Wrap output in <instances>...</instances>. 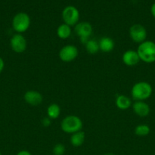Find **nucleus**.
<instances>
[{
    "label": "nucleus",
    "mask_w": 155,
    "mask_h": 155,
    "mask_svg": "<svg viewBox=\"0 0 155 155\" xmlns=\"http://www.w3.org/2000/svg\"><path fill=\"white\" fill-rule=\"evenodd\" d=\"M140 61L147 64L155 62V42L150 40H145L138 45L136 50Z\"/></svg>",
    "instance_id": "nucleus-1"
},
{
    "label": "nucleus",
    "mask_w": 155,
    "mask_h": 155,
    "mask_svg": "<svg viewBox=\"0 0 155 155\" xmlns=\"http://www.w3.org/2000/svg\"><path fill=\"white\" fill-rule=\"evenodd\" d=\"M153 88L151 85L145 81H140L135 83L131 90L133 99L135 101H145L152 95Z\"/></svg>",
    "instance_id": "nucleus-2"
},
{
    "label": "nucleus",
    "mask_w": 155,
    "mask_h": 155,
    "mask_svg": "<svg viewBox=\"0 0 155 155\" xmlns=\"http://www.w3.org/2000/svg\"><path fill=\"white\" fill-rule=\"evenodd\" d=\"M83 128V122L76 115H68L63 118L61 122V129L67 134H73L81 131Z\"/></svg>",
    "instance_id": "nucleus-3"
},
{
    "label": "nucleus",
    "mask_w": 155,
    "mask_h": 155,
    "mask_svg": "<svg viewBox=\"0 0 155 155\" xmlns=\"http://www.w3.org/2000/svg\"><path fill=\"white\" fill-rule=\"evenodd\" d=\"M30 22L29 15L25 12H18L12 19V28L17 33H23L30 28Z\"/></svg>",
    "instance_id": "nucleus-4"
},
{
    "label": "nucleus",
    "mask_w": 155,
    "mask_h": 155,
    "mask_svg": "<svg viewBox=\"0 0 155 155\" xmlns=\"http://www.w3.org/2000/svg\"><path fill=\"white\" fill-rule=\"evenodd\" d=\"M62 18L64 24H68L70 27H74L79 22L80 13L75 6L68 5L62 10Z\"/></svg>",
    "instance_id": "nucleus-5"
},
{
    "label": "nucleus",
    "mask_w": 155,
    "mask_h": 155,
    "mask_svg": "<svg viewBox=\"0 0 155 155\" xmlns=\"http://www.w3.org/2000/svg\"><path fill=\"white\" fill-rule=\"evenodd\" d=\"M74 33L79 37L81 42L85 45V43L91 39L90 37L93 33V27L87 21L78 22L74 26Z\"/></svg>",
    "instance_id": "nucleus-6"
},
{
    "label": "nucleus",
    "mask_w": 155,
    "mask_h": 155,
    "mask_svg": "<svg viewBox=\"0 0 155 155\" xmlns=\"http://www.w3.org/2000/svg\"><path fill=\"white\" fill-rule=\"evenodd\" d=\"M129 37L135 43L141 44L147 39V32L141 24H134L129 28Z\"/></svg>",
    "instance_id": "nucleus-7"
},
{
    "label": "nucleus",
    "mask_w": 155,
    "mask_h": 155,
    "mask_svg": "<svg viewBox=\"0 0 155 155\" xmlns=\"http://www.w3.org/2000/svg\"><path fill=\"white\" fill-rule=\"evenodd\" d=\"M78 56V49L74 45H66L62 47L59 52V57L62 61L69 63Z\"/></svg>",
    "instance_id": "nucleus-8"
},
{
    "label": "nucleus",
    "mask_w": 155,
    "mask_h": 155,
    "mask_svg": "<svg viewBox=\"0 0 155 155\" xmlns=\"http://www.w3.org/2000/svg\"><path fill=\"white\" fill-rule=\"evenodd\" d=\"M10 46L12 51L15 53L21 54L27 49V39L21 33H15L10 39Z\"/></svg>",
    "instance_id": "nucleus-9"
},
{
    "label": "nucleus",
    "mask_w": 155,
    "mask_h": 155,
    "mask_svg": "<svg viewBox=\"0 0 155 155\" xmlns=\"http://www.w3.org/2000/svg\"><path fill=\"white\" fill-rule=\"evenodd\" d=\"M24 100L27 104L31 106H38L42 104V94L36 90H28L24 93Z\"/></svg>",
    "instance_id": "nucleus-10"
},
{
    "label": "nucleus",
    "mask_w": 155,
    "mask_h": 155,
    "mask_svg": "<svg viewBox=\"0 0 155 155\" xmlns=\"http://www.w3.org/2000/svg\"><path fill=\"white\" fill-rule=\"evenodd\" d=\"M132 107L134 113L140 117H146L150 112V106L144 101H135Z\"/></svg>",
    "instance_id": "nucleus-11"
},
{
    "label": "nucleus",
    "mask_w": 155,
    "mask_h": 155,
    "mask_svg": "<svg viewBox=\"0 0 155 155\" xmlns=\"http://www.w3.org/2000/svg\"><path fill=\"white\" fill-rule=\"evenodd\" d=\"M122 60L124 64L128 67H134L138 64L140 61L139 56L136 51L127 50L122 54Z\"/></svg>",
    "instance_id": "nucleus-12"
},
{
    "label": "nucleus",
    "mask_w": 155,
    "mask_h": 155,
    "mask_svg": "<svg viewBox=\"0 0 155 155\" xmlns=\"http://www.w3.org/2000/svg\"><path fill=\"white\" fill-rule=\"evenodd\" d=\"M99 47L100 50L103 52L109 53L112 51L115 48V42L112 38L109 36H103L99 40Z\"/></svg>",
    "instance_id": "nucleus-13"
},
{
    "label": "nucleus",
    "mask_w": 155,
    "mask_h": 155,
    "mask_svg": "<svg viewBox=\"0 0 155 155\" xmlns=\"http://www.w3.org/2000/svg\"><path fill=\"white\" fill-rule=\"evenodd\" d=\"M132 105L130 98L125 95H119L115 98V106L122 110H126L130 108Z\"/></svg>",
    "instance_id": "nucleus-14"
},
{
    "label": "nucleus",
    "mask_w": 155,
    "mask_h": 155,
    "mask_svg": "<svg viewBox=\"0 0 155 155\" xmlns=\"http://www.w3.org/2000/svg\"><path fill=\"white\" fill-rule=\"evenodd\" d=\"M84 141L85 133L82 130L73 133V134L71 135V137H70V143L72 146L76 147V148L81 146L84 142Z\"/></svg>",
    "instance_id": "nucleus-15"
},
{
    "label": "nucleus",
    "mask_w": 155,
    "mask_h": 155,
    "mask_svg": "<svg viewBox=\"0 0 155 155\" xmlns=\"http://www.w3.org/2000/svg\"><path fill=\"white\" fill-rule=\"evenodd\" d=\"M71 27L66 24H62L57 27L56 35L61 39H67L71 35Z\"/></svg>",
    "instance_id": "nucleus-16"
},
{
    "label": "nucleus",
    "mask_w": 155,
    "mask_h": 155,
    "mask_svg": "<svg viewBox=\"0 0 155 155\" xmlns=\"http://www.w3.org/2000/svg\"><path fill=\"white\" fill-rule=\"evenodd\" d=\"M61 113V108L59 104L56 103L50 104L46 109L47 117L51 120H56L59 117Z\"/></svg>",
    "instance_id": "nucleus-17"
},
{
    "label": "nucleus",
    "mask_w": 155,
    "mask_h": 155,
    "mask_svg": "<svg viewBox=\"0 0 155 155\" xmlns=\"http://www.w3.org/2000/svg\"><path fill=\"white\" fill-rule=\"evenodd\" d=\"M85 49L87 52L90 54H95L100 51L98 42L93 39H90L88 42L85 43Z\"/></svg>",
    "instance_id": "nucleus-18"
},
{
    "label": "nucleus",
    "mask_w": 155,
    "mask_h": 155,
    "mask_svg": "<svg viewBox=\"0 0 155 155\" xmlns=\"http://www.w3.org/2000/svg\"><path fill=\"white\" fill-rule=\"evenodd\" d=\"M150 129L147 124H139L135 129V134L138 136H146L150 133Z\"/></svg>",
    "instance_id": "nucleus-19"
},
{
    "label": "nucleus",
    "mask_w": 155,
    "mask_h": 155,
    "mask_svg": "<svg viewBox=\"0 0 155 155\" xmlns=\"http://www.w3.org/2000/svg\"><path fill=\"white\" fill-rule=\"evenodd\" d=\"M65 152V147L63 144L57 143L53 148V155H63Z\"/></svg>",
    "instance_id": "nucleus-20"
},
{
    "label": "nucleus",
    "mask_w": 155,
    "mask_h": 155,
    "mask_svg": "<svg viewBox=\"0 0 155 155\" xmlns=\"http://www.w3.org/2000/svg\"><path fill=\"white\" fill-rule=\"evenodd\" d=\"M51 119L46 117H44L43 119L42 120V124L43 127H49L50 125H51Z\"/></svg>",
    "instance_id": "nucleus-21"
},
{
    "label": "nucleus",
    "mask_w": 155,
    "mask_h": 155,
    "mask_svg": "<svg viewBox=\"0 0 155 155\" xmlns=\"http://www.w3.org/2000/svg\"><path fill=\"white\" fill-rule=\"evenodd\" d=\"M5 68V61L2 58L0 57V74L3 71Z\"/></svg>",
    "instance_id": "nucleus-22"
},
{
    "label": "nucleus",
    "mask_w": 155,
    "mask_h": 155,
    "mask_svg": "<svg viewBox=\"0 0 155 155\" xmlns=\"http://www.w3.org/2000/svg\"><path fill=\"white\" fill-rule=\"evenodd\" d=\"M16 155H32V154L30 151H27V150H22V151H20Z\"/></svg>",
    "instance_id": "nucleus-23"
},
{
    "label": "nucleus",
    "mask_w": 155,
    "mask_h": 155,
    "mask_svg": "<svg viewBox=\"0 0 155 155\" xmlns=\"http://www.w3.org/2000/svg\"><path fill=\"white\" fill-rule=\"evenodd\" d=\"M150 13H151L152 16L155 18V2L153 3L150 7Z\"/></svg>",
    "instance_id": "nucleus-24"
},
{
    "label": "nucleus",
    "mask_w": 155,
    "mask_h": 155,
    "mask_svg": "<svg viewBox=\"0 0 155 155\" xmlns=\"http://www.w3.org/2000/svg\"><path fill=\"white\" fill-rule=\"evenodd\" d=\"M103 155H115L114 154H112V153H110V152H108V153H106V154H104Z\"/></svg>",
    "instance_id": "nucleus-25"
},
{
    "label": "nucleus",
    "mask_w": 155,
    "mask_h": 155,
    "mask_svg": "<svg viewBox=\"0 0 155 155\" xmlns=\"http://www.w3.org/2000/svg\"><path fill=\"white\" fill-rule=\"evenodd\" d=\"M0 155H2V154H1V152H0Z\"/></svg>",
    "instance_id": "nucleus-26"
}]
</instances>
